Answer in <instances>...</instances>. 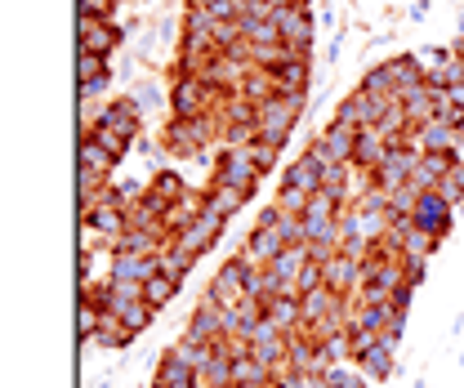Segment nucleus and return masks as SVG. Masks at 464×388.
Masks as SVG:
<instances>
[{"mask_svg": "<svg viewBox=\"0 0 464 388\" xmlns=\"http://www.w3.org/2000/svg\"><path fill=\"white\" fill-rule=\"evenodd\" d=\"M246 157L255 161L259 174H273V166H277V148H273V143H264V139H255V143L246 148Z\"/></svg>", "mask_w": 464, "mask_h": 388, "instance_id": "473e14b6", "label": "nucleus"}, {"mask_svg": "<svg viewBox=\"0 0 464 388\" xmlns=\"http://www.w3.org/2000/svg\"><path fill=\"white\" fill-rule=\"evenodd\" d=\"M112 317H116V322H121V326H125V331H130V335H139V331H148V322L157 317V308H148V304L139 299V304H130V308H121V313H112Z\"/></svg>", "mask_w": 464, "mask_h": 388, "instance_id": "c756f323", "label": "nucleus"}, {"mask_svg": "<svg viewBox=\"0 0 464 388\" xmlns=\"http://www.w3.org/2000/svg\"><path fill=\"white\" fill-rule=\"evenodd\" d=\"M183 339H192V344H219V339H228V308H219L210 295H201L197 308L188 313Z\"/></svg>", "mask_w": 464, "mask_h": 388, "instance_id": "20e7f679", "label": "nucleus"}, {"mask_svg": "<svg viewBox=\"0 0 464 388\" xmlns=\"http://www.w3.org/2000/svg\"><path fill=\"white\" fill-rule=\"evenodd\" d=\"M322 174H326V170L304 152V157H295V161H290V170L282 174V183L299 188V192H308V197H317V192H322Z\"/></svg>", "mask_w": 464, "mask_h": 388, "instance_id": "b1692460", "label": "nucleus"}, {"mask_svg": "<svg viewBox=\"0 0 464 388\" xmlns=\"http://www.w3.org/2000/svg\"><path fill=\"white\" fill-rule=\"evenodd\" d=\"M304 116V94H277L268 103H259V125H255V139L273 143L277 152L290 143V130L299 125Z\"/></svg>", "mask_w": 464, "mask_h": 388, "instance_id": "f257e3e1", "label": "nucleus"}, {"mask_svg": "<svg viewBox=\"0 0 464 388\" xmlns=\"http://www.w3.org/2000/svg\"><path fill=\"white\" fill-rule=\"evenodd\" d=\"M353 362H357V371L371 375V380H389V375H393V348H389L384 339L362 344V348L353 353Z\"/></svg>", "mask_w": 464, "mask_h": 388, "instance_id": "6ab92c4d", "label": "nucleus"}, {"mask_svg": "<svg viewBox=\"0 0 464 388\" xmlns=\"http://www.w3.org/2000/svg\"><path fill=\"white\" fill-rule=\"evenodd\" d=\"M85 134H90V139H99L112 157H125V152H130V143H134V139H121V134H108V130H85Z\"/></svg>", "mask_w": 464, "mask_h": 388, "instance_id": "72a5a7b5", "label": "nucleus"}, {"mask_svg": "<svg viewBox=\"0 0 464 388\" xmlns=\"http://www.w3.org/2000/svg\"><path fill=\"white\" fill-rule=\"evenodd\" d=\"M384 72H389V81H393V90H398V94H406L411 85H420V81L429 76V72L420 67V58H415V54L389 58V63H384Z\"/></svg>", "mask_w": 464, "mask_h": 388, "instance_id": "393cba45", "label": "nucleus"}, {"mask_svg": "<svg viewBox=\"0 0 464 388\" xmlns=\"http://www.w3.org/2000/svg\"><path fill=\"white\" fill-rule=\"evenodd\" d=\"M326 388H366V380H362V375H353V371L331 366V371H326Z\"/></svg>", "mask_w": 464, "mask_h": 388, "instance_id": "f704fd0d", "label": "nucleus"}, {"mask_svg": "<svg viewBox=\"0 0 464 388\" xmlns=\"http://www.w3.org/2000/svg\"><path fill=\"white\" fill-rule=\"evenodd\" d=\"M268 322H273L282 335L304 331L308 322H304V304H299V295H277V299L268 304Z\"/></svg>", "mask_w": 464, "mask_h": 388, "instance_id": "4be33fe9", "label": "nucleus"}, {"mask_svg": "<svg viewBox=\"0 0 464 388\" xmlns=\"http://www.w3.org/2000/svg\"><path fill=\"white\" fill-rule=\"evenodd\" d=\"M232 380H237V384H268V380H273V366L259 362V357L246 348L241 357H232Z\"/></svg>", "mask_w": 464, "mask_h": 388, "instance_id": "a878e982", "label": "nucleus"}, {"mask_svg": "<svg viewBox=\"0 0 464 388\" xmlns=\"http://www.w3.org/2000/svg\"><path fill=\"white\" fill-rule=\"evenodd\" d=\"M85 130H108V134H121V139H134L139 134V108H134V99H112L108 108L94 112V121Z\"/></svg>", "mask_w": 464, "mask_h": 388, "instance_id": "9d476101", "label": "nucleus"}, {"mask_svg": "<svg viewBox=\"0 0 464 388\" xmlns=\"http://www.w3.org/2000/svg\"><path fill=\"white\" fill-rule=\"evenodd\" d=\"M277 94H308V54H282L273 67Z\"/></svg>", "mask_w": 464, "mask_h": 388, "instance_id": "dca6fc26", "label": "nucleus"}, {"mask_svg": "<svg viewBox=\"0 0 464 388\" xmlns=\"http://www.w3.org/2000/svg\"><path fill=\"white\" fill-rule=\"evenodd\" d=\"M277 27H282V41H286L290 54H308V45H313L308 5H282V9H277Z\"/></svg>", "mask_w": 464, "mask_h": 388, "instance_id": "1a4fd4ad", "label": "nucleus"}, {"mask_svg": "<svg viewBox=\"0 0 464 388\" xmlns=\"http://www.w3.org/2000/svg\"><path fill=\"white\" fill-rule=\"evenodd\" d=\"M197 388H206V384H197Z\"/></svg>", "mask_w": 464, "mask_h": 388, "instance_id": "e433bc0d", "label": "nucleus"}, {"mask_svg": "<svg viewBox=\"0 0 464 388\" xmlns=\"http://www.w3.org/2000/svg\"><path fill=\"white\" fill-rule=\"evenodd\" d=\"M259 170H255V161L246 157V148H224L219 152V161H215V179L210 183H219V188H232V192H241L246 201L255 197V188H259Z\"/></svg>", "mask_w": 464, "mask_h": 388, "instance_id": "7ed1b4c3", "label": "nucleus"}, {"mask_svg": "<svg viewBox=\"0 0 464 388\" xmlns=\"http://www.w3.org/2000/svg\"><path fill=\"white\" fill-rule=\"evenodd\" d=\"M322 277H326V286L335 290V295H353L357 286H362V259H353L348 250H335L326 264H322Z\"/></svg>", "mask_w": 464, "mask_h": 388, "instance_id": "4468645a", "label": "nucleus"}, {"mask_svg": "<svg viewBox=\"0 0 464 388\" xmlns=\"http://www.w3.org/2000/svg\"><path fill=\"white\" fill-rule=\"evenodd\" d=\"M197 384H201L197 366H192L179 348H166V353H161V362H157L152 388H197Z\"/></svg>", "mask_w": 464, "mask_h": 388, "instance_id": "9b49d317", "label": "nucleus"}, {"mask_svg": "<svg viewBox=\"0 0 464 388\" xmlns=\"http://www.w3.org/2000/svg\"><path fill=\"white\" fill-rule=\"evenodd\" d=\"M308 201H313L308 192H299V188L282 183V188H277V201H273V206H277L282 215H304V210H308Z\"/></svg>", "mask_w": 464, "mask_h": 388, "instance_id": "2f4dec72", "label": "nucleus"}, {"mask_svg": "<svg viewBox=\"0 0 464 388\" xmlns=\"http://www.w3.org/2000/svg\"><path fill=\"white\" fill-rule=\"evenodd\" d=\"M415 143H420V152H456L460 134H456V125L447 116H433V121L415 125Z\"/></svg>", "mask_w": 464, "mask_h": 388, "instance_id": "a211bd4d", "label": "nucleus"}, {"mask_svg": "<svg viewBox=\"0 0 464 388\" xmlns=\"http://www.w3.org/2000/svg\"><path fill=\"white\" fill-rule=\"evenodd\" d=\"M121 41H125V32L116 27L112 18H85V14H81V50H85V54L108 58Z\"/></svg>", "mask_w": 464, "mask_h": 388, "instance_id": "f8f14e48", "label": "nucleus"}, {"mask_svg": "<svg viewBox=\"0 0 464 388\" xmlns=\"http://www.w3.org/2000/svg\"><path fill=\"white\" fill-rule=\"evenodd\" d=\"M456 166H460L456 152H424L420 166H415V174H411V183H415L420 192H438V183H442Z\"/></svg>", "mask_w": 464, "mask_h": 388, "instance_id": "f3484780", "label": "nucleus"}, {"mask_svg": "<svg viewBox=\"0 0 464 388\" xmlns=\"http://www.w3.org/2000/svg\"><path fill=\"white\" fill-rule=\"evenodd\" d=\"M250 273H255V264H246L241 255H232L228 264L215 273V281L206 286V295H210L219 308H228V313H232V308L246 299V281H250Z\"/></svg>", "mask_w": 464, "mask_h": 388, "instance_id": "39448f33", "label": "nucleus"}, {"mask_svg": "<svg viewBox=\"0 0 464 388\" xmlns=\"http://www.w3.org/2000/svg\"><path fill=\"white\" fill-rule=\"evenodd\" d=\"M197 250H188V246H179V241H170L166 246V255H161V273H170V277H179V281H188V273L197 268Z\"/></svg>", "mask_w": 464, "mask_h": 388, "instance_id": "bb28decb", "label": "nucleus"}, {"mask_svg": "<svg viewBox=\"0 0 464 388\" xmlns=\"http://www.w3.org/2000/svg\"><path fill=\"white\" fill-rule=\"evenodd\" d=\"M237 94H241V99H250V103H268V99H277V81H273V72H268V67L250 63V67H246V76H241V85H237Z\"/></svg>", "mask_w": 464, "mask_h": 388, "instance_id": "5701e85b", "label": "nucleus"}, {"mask_svg": "<svg viewBox=\"0 0 464 388\" xmlns=\"http://www.w3.org/2000/svg\"><path fill=\"white\" fill-rule=\"evenodd\" d=\"M411 223L420 228V232H429V237H447L451 232V201L447 197H438V192H420V201H415V210H411Z\"/></svg>", "mask_w": 464, "mask_h": 388, "instance_id": "6e6552de", "label": "nucleus"}, {"mask_svg": "<svg viewBox=\"0 0 464 388\" xmlns=\"http://www.w3.org/2000/svg\"><path fill=\"white\" fill-rule=\"evenodd\" d=\"M161 139H166L161 148L170 157H201L210 148V139H219V125H215V116H170Z\"/></svg>", "mask_w": 464, "mask_h": 388, "instance_id": "f03ea898", "label": "nucleus"}, {"mask_svg": "<svg viewBox=\"0 0 464 388\" xmlns=\"http://www.w3.org/2000/svg\"><path fill=\"white\" fill-rule=\"evenodd\" d=\"M362 90H366L371 99H398V90H393V81H389L384 67H371V72L362 76Z\"/></svg>", "mask_w": 464, "mask_h": 388, "instance_id": "7c9ffc66", "label": "nucleus"}, {"mask_svg": "<svg viewBox=\"0 0 464 388\" xmlns=\"http://www.w3.org/2000/svg\"><path fill=\"white\" fill-rule=\"evenodd\" d=\"M384 152H389V139L371 125V130H357V148H353V170H366V174H375L380 161H384Z\"/></svg>", "mask_w": 464, "mask_h": 388, "instance_id": "aec40b11", "label": "nucleus"}, {"mask_svg": "<svg viewBox=\"0 0 464 388\" xmlns=\"http://www.w3.org/2000/svg\"><path fill=\"white\" fill-rule=\"evenodd\" d=\"M282 250H286L282 232H277V228H259V223H255V232L246 237V246H241L237 255H241L246 264H255V268H268V264H273Z\"/></svg>", "mask_w": 464, "mask_h": 388, "instance_id": "ddd939ff", "label": "nucleus"}, {"mask_svg": "<svg viewBox=\"0 0 464 388\" xmlns=\"http://www.w3.org/2000/svg\"><path fill=\"white\" fill-rule=\"evenodd\" d=\"M166 246H170V237L161 228H125L112 255H166Z\"/></svg>", "mask_w": 464, "mask_h": 388, "instance_id": "2eb2a0df", "label": "nucleus"}, {"mask_svg": "<svg viewBox=\"0 0 464 388\" xmlns=\"http://www.w3.org/2000/svg\"><path fill=\"white\" fill-rule=\"evenodd\" d=\"M116 5H121V0H81V14H85V18H112Z\"/></svg>", "mask_w": 464, "mask_h": 388, "instance_id": "c9c22d12", "label": "nucleus"}, {"mask_svg": "<svg viewBox=\"0 0 464 388\" xmlns=\"http://www.w3.org/2000/svg\"><path fill=\"white\" fill-rule=\"evenodd\" d=\"M224 228H228V219H224V215H215L210 206H201V210H197V219L188 223V228H183L174 241H179V246H188V250H197V255H206L210 246H219Z\"/></svg>", "mask_w": 464, "mask_h": 388, "instance_id": "423d86ee", "label": "nucleus"}, {"mask_svg": "<svg viewBox=\"0 0 464 388\" xmlns=\"http://www.w3.org/2000/svg\"><path fill=\"white\" fill-rule=\"evenodd\" d=\"M201 206H210L215 215H224V219H232L241 206H246V197L241 192H232V188H219V183H210L206 192H201Z\"/></svg>", "mask_w": 464, "mask_h": 388, "instance_id": "c85d7f7f", "label": "nucleus"}, {"mask_svg": "<svg viewBox=\"0 0 464 388\" xmlns=\"http://www.w3.org/2000/svg\"><path fill=\"white\" fill-rule=\"evenodd\" d=\"M161 273V255H112V281H152Z\"/></svg>", "mask_w": 464, "mask_h": 388, "instance_id": "412c9836", "label": "nucleus"}, {"mask_svg": "<svg viewBox=\"0 0 464 388\" xmlns=\"http://www.w3.org/2000/svg\"><path fill=\"white\" fill-rule=\"evenodd\" d=\"M393 99H371L366 90H353L344 103L335 108V121L340 125H348V130H371L380 116H384V108H389Z\"/></svg>", "mask_w": 464, "mask_h": 388, "instance_id": "0eeeda50", "label": "nucleus"}, {"mask_svg": "<svg viewBox=\"0 0 464 388\" xmlns=\"http://www.w3.org/2000/svg\"><path fill=\"white\" fill-rule=\"evenodd\" d=\"M179 286H183V281H179V277H170V273H157V277H152V281H143V304L161 313V308L170 304L174 295H179Z\"/></svg>", "mask_w": 464, "mask_h": 388, "instance_id": "cd10ccee", "label": "nucleus"}]
</instances>
